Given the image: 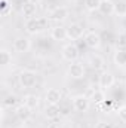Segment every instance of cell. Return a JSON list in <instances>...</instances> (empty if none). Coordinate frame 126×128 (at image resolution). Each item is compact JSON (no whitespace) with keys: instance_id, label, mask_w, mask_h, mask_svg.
Returning <instances> with one entry per match:
<instances>
[{"instance_id":"cell-1","label":"cell","mask_w":126,"mask_h":128,"mask_svg":"<svg viewBox=\"0 0 126 128\" xmlns=\"http://www.w3.org/2000/svg\"><path fill=\"white\" fill-rule=\"evenodd\" d=\"M49 28V18L48 16H39V18H31L27 20L25 22V32L28 34H39Z\"/></svg>"},{"instance_id":"cell-2","label":"cell","mask_w":126,"mask_h":128,"mask_svg":"<svg viewBox=\"0 0 126 128\" xmlns=\"http://www.w3.org/2000/svg\"><path fill=\"white\" fill-rule=\"evenodd\" d=\"M18 82L19 85L24 88V90H31L33 86H36L37 84V73L34 70H22L19 74H18Z\"/></svg>"},{"instance_id":"cell-3","label":"cell","mask_w":126,"mask_h":128,"mask_svg":"<svg viewBox=\"0 0 126 128\" xmlns=\"http://www.w3.org/2000/svg\"><path fill=\"white\" fill-rule=\"evenodd\" d=\"M61 55H63V58L65 61H68V63H74L77 58H79V55H80V51H79V48H77V45L74 43V42H70V43H67V45H64L63 49H61Z\"/></svg>"},{"instance_id":"cell-4","label":"cell","mask_w":126,"mask_h":128,"mask_svg":"<svg viewBox=\"0 0 126 128\" xmlns=\"http://www.w3.org/2000/svg\"><path fill=\"white\" fill-rule=\"evenodd\" d=\"M71 104H73V109H74L76 112L85 113V112H88L89 107H91V98L88 96L79 94V96H74L71 98Z\"/></svg>"},{"instance_id":"cell-5","label":"cell","mask_w":126,"mask_h":128,"mask_svg":"<svg viewBox=\"0 0 126 128\" xmlns=\"http://www.w3.org/2000/svg\"><path fill=\"white\" fill-rule=\"evenodd\" d=\"M68 15H70L68 8H65V6H57V8H54L52 10H49L48 18H49V21L63 22V21H65V20L68 18Z\"/></svg>"},{"instance_id":"cell-6","label":"cell","mask_w":126,"mask_h":128,"mask_svg":"<svg viewBox=\"0 0 126 128\" xmlns=\"http://www.w3.org/2000/svg\"><path fill=\"white\" fill-rule=\"evenodd\" d=\"M85 74H86L85 66H83V64H80V63H77V61L71 63L70 66H68V68H67V76H68V78H71V79L79 80V79H83V78H85Z\"/></svg>"},{"instance_id":"cell-7","label":"cell","mask_w":126,"mask_h":128,"mask_svg":"<svg viewBox=\"0 0 126 128\" xmlns=\"http://www.w3.org/2000/svg\"><path fill=\"white\" fill-rule=\"evenodd\" d=\"M13 49L18 54H25L31 49V40L25 36H19L13 40Z\"/></svg>"},{"instance_id":"cell-8","label":"cell","mask_w":126,"mask_h":128,"mask_svg":"<svg viewBox=\"0 0 126 128\" xmlns=\"http://www.w3.org/2000/svg\"><path fill=\"white\" fill-rule=\"evenodd\" d=\"M114 82H116V78H114V74L111 73V72H108V70H104L101 74H99V79H98V85H99V88L101 90H108V88H111L113 85H114Z\"/></svg>"},{"instance_id":"cell-9","label":"cell","mask_w":126,"mask_h":128,"mask_svg":"<svg viewBox=\"0 0 126 128\" xmlns=\"http://www.w3.org/2000/svg\"><path fill=\"white\" fill-rule=\"evenodd\" d=\"M67 34H68V39H70V40L76 42V40L82 39L83 34H86V33H85V28H83L79 22H71V24L67 27Z\"/></svg>"},{"instance_id":"cell-10","label":"cell","mask_w":126,"mask_h":128,"mask_svg":"<svg viewBox=\"0 0 126 128\" xmlns=\"http://www.w3.org/2000/svg\"><path fill=\"white\" fill-rule=\"evenodd\" d=\"M46 104H60L63 100V92L58 88H49L45 94Z\"/></svg>"},{"instance_id":"cell-11","label":"cell","mask_w":126,"mask_h":128,"mask_svg":"<svg viewBox=\"0 0 126 128\" xmlns=\"http://www.w3.org/2000/svg\"><path fill=\"white\" fill-rule=\"evenodd\" d=\"M85 43L91 49H98L101 46V36L96 32H88L85 34Z\"/></svg>"},{"instance_id":"cell-12","label":"cell","mask_w":126,"mask_h":128,"mask_svg":"<svg viewBox=\"0 0 126 128\" xmlns=\"http://www.w3.org/2000/svg\"><path fill=\"white\" fill-rule=\"evenodd\" d=\"M51 37L57 42H63V40H67L68 39V34H67V27H63V26H55L51 28Z\"/></svg>"},{"instance_id":"cell-13","label":"cell","mask_w":126,"mask_h":128,"mask_svg":"<svg viewBox=\"0 0 126 128\" xmlns=\"http://www.w3.org/2000/svg\"><path fill=\"white\" fill-rule=\"evenodd\" d=\"M31 113H33V110L28 107V106H25L24 103L15 107V115H16V118H18V119H21L22 122L28 121V119L31 118Z\"/></svg>"},{"instance_id":"cell-14","label":"cell","mask_w":126,"mask_h":128,"mask_svg":"<svg viewBox=\"0 0 126 128\" xmlns=\"http://www.w3.org/2000/svg\"><path fill=\"white\" fill-rule=\"evenodd\" d=\"M21 12H22V16H24V18L31 20V18H34V15H36V12H37V4L33 3V2H25V3L22 4Z\"/></svg>"},{"instance_id":"cell-15","label":"cell","mask_w":126,"mask_h":128,"mask_svg":"<svg viewBox=\"0 0 126 128\" xmlns=\"http://www.w3.org/2000/svg\"><path fill=\"white\" fill-rule=\"evenodd\" d=\"M60 115H61L60 104H46V107H45V116L48 119H57Z\"/></svg>"},{"instance_id":"cell-16","label":"cell","mask_w":126,"mask_h":128,"mask_svg":"<svg viewBox=\"0 0 126 128\" xmlns=\"http://www.w3.org/2000/svg\"><path fill=\"white\" fill-rule=\"evenodd\" d=\"M114 8H116V3L113 0H102L101 2V6H99V12L102 15H114Z\"/></svg>"},{"instance_id":"cell-17","label":"cell","mask_w":126,"mask_h":128,"mask_svg":"<svg viewBox=\"0 0 126 128\" xmlns=\"http://www.w3.org/2000/svg\"><path fill=\"white\" fill-rule=\"evenodd\" d=\"M89 66H91L94 70H104L105 61H104V58H102L101 55L95 54V55H91V58H89Z\"/></svg>"},{"instance_id":"cell-18","label":"cell","mask_w":126,"mask_h":128,"mask_svg":"<svg viewBox=\"0 0 126 128\" xmlns=\"http://www.w3.org/2000/svg\"><path fill=\"white\" fill-rule=\"evenodd\" d=\"M91 101H94L96 106H101V104H104L107 100H105V92H104V90H94L92 91V94H91Z\"/></svg>"},{"instance_id":"cell-19","label":"cell","mask_w":126,"mask_h":128,"mask_svg":"<svg viewBox=\"0 0 126 128\" xmlns=\"http://www.w3.org/2000/svg\"><path fill=\"white\" fill-rule=\"evenodd\" d=\"M24 104L28 106L31 110H34V109H37L40 106V98L36 94H27V96L24 97Z\"/></svg>"},{"instance_id":"cell-20","label":"cell","mask_w":126,"mask_h":128,"mask_svg":"<svg viewBox=\"0 0 126 128\" xmlns=\"http://www.w3.org/2000/svg\"><path fill=\"white\" fill-rule=\"evenodd\" d=\"M113 60H114V64L117 67H125L126 66V49H117L114 57H113Z\"/></svg>"},{"instance_id":"cell-21","label":"cell","mask_w":126,"mask_h":128,"mask_svg":"<svg viewBox=\"0 0 126 128\" xmlns=\"http://www.w3.org/2000/svg\"><path fill=\"white\" fill-rule=\"evenodd\" d=\"M0 63L3 64V66H9V64L12 63V54L7 49H4V48L0 51Z\"/></svg>"},{"instance_id":"cell-22","label":"cell","mask_w":126,"mask_h":128,"mask_svg":"<svg viewBox=\"0 0 126 128\" xmlns=\"http://www.w3.org/2000/svg\"><path fill=\"white\" fill-rule=\"evenodd\" d=\"M101 2H102V0H85V8H86V9H88L89 12H95V10H99Z\"/></svg>"},{"instance_id":"cell-23","label":"cell","mask_w":126,"mask_h":128,"mask_svg":"<svg viewBox=\"0 0 126 128\" xmlns=\"http://www.w3.org/2000/svg\"><path fill=\"white\" fill-rule=\"evenodd\" d=\"M114 15L117 16H126V2L119 0L116 3V8H114Z\"/></svg>"},{"instance_id":"cell-24","label":"cell","mask_w":126,"mask_h":128,"mask_svg":"<svg viewBox=\"0 0 126 128\" xmlns=\"http://www.w3.org/2000/svg\"><path fill=\"white\" fill-rule=\"evenodd\" d=\"M0 9H1V16H7L12 12V4L9 0H0Z\"/></svg>"},{"instance_id":"cell-25","label":"cell","mask_w":126,"mask_h":128,"mask_svg":"<svg viewBox=\"0 0 126 128\" xmlns=\"http://www.w3.org/2000/svg\"><path fill=\"white\" fill-rule=\"evenodd\" d=\"M117 49H126V33H120L116 40Z\"/></svg>"},{"instance_id":"cell-26","label":"cell","mask_w":126,"mask_h":128,"mask_svg":"<svg viewBox=\"0 0 126 128\" xmlns=\"http://www.w3.org/2000/svg\"><path fill=\"white\" fill-rule=\"evenodd\" d=\"M15 104H16V97L13 94H9V96L4 97V100H3V106L4 107H12Z\"/></svg>"},{"instance_id":"cell-27","label":"cell","mask_w":126,"mask_h":128,"mask_svg":"<svg viewBox=\"0 0 126 128\" xmlns=\"http://www.w3.org/2000/svg\"><path fill=\"white\" fill-rule=\"evenodd\" d=\"M117 118L122 121V122H126V104L125 106H120L117 109Z\"/></svg>"},{"instance_id":"cell-28","label":"cell","mask_w":126,"mask_h":128,"mask_svg":"<svg viewBox=\"0 0 126 128\" xmlns=\"http://www.w3.org/2000/svg\"><path fill=\"white\" fill-rule=\"evenodd\" d=\"M95 128H113V127H111V124H108L105 121H98L95 124Z\"/></svg>"},{"instance_id":"cell-29","label":"cell","mask_w":126,"mask_h":128,"mask_svg":"<svg viewBox=\"0 0 126 128\" xmlns=\"http://www.w3.org/2000/svg\"><path fill=\"white\" fill-rule=\"evenodd\" d=\"M18 128H22V127H18Z\"/></svg>"}]
</instances>
